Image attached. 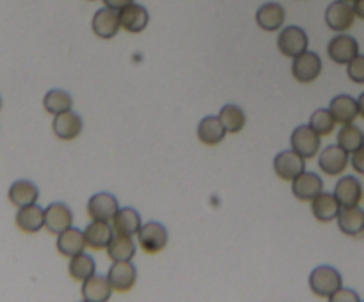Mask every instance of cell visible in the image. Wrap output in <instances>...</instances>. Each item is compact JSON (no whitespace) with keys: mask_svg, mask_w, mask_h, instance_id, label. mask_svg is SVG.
Segmentation results:
<instances>
[{"mask_svg":"<svg viewBox=\"0 0 364 302\" xmlns=\"http://www.w3.org/2000/svg\"><path fill=\"white\" fill-rule=\"evenodd\" d=\"M135 0H103V4H105L107 7H110V9H116V11H121L124 9L127 6H130V4H134Z\"/></svg>","mask_w":364,"mask_h":302,"instance_id":"74e56055","label":"cell"},{"mask_svg":"<svg viewBox=\"0 0 364 302\" xmlns=\"http://www.w3.org/2000/svg\"><path fill=\"white\" fill-rule=\"evenodd\" d=\"M119 210V203L109 192H98L87 201V215L91 220H107L112 222L114 215Z\"/></svg>","mask_w":364,"mask_h":302,"instance_id":"8fae6325","label":"cell"},{"mask_svg":"<svg viewBox=\"0 0 364 302\" xmlns=\"http://www.w3.org/2000/svg\"><path fill=\"white\" fill-rule=\"evenodd\" d=\"M322 59L316 52H309L306 50L301 55L294 57V63H291V75L297 82L301 84H311L322 73Z\"/></svg>","mask_w":364,"mask_h":302,"instance_id":"5b68a950","label":"cell"},{"mask_svg":"<svg viewBox=\"0 0 364 302\" xmlns=\"http://www.w3.org/2000/svg\"><path fill=\"white\" fill-rule=\"evenodd\" d=\"M73 226V213L64 203H52L45 208V227L48 233L60 234Z\"/></svg>","mask_w":364,"mask_h":302,"instance_id":"4fadbf2b","label":"cell"},{"mask_svg":"<svg viewBox=\"0 0 364 302\" xmlns=\"http://www.w3.org/2000/svg\"><path fill=\"white\" fill-rule=\"evenodd\" d=\"M291 192L299 201H313L320 192H323V181L316 173L304 171L291 181Z\"/></svg>","mask_w":364,"mask_h":302,"instance_id":"9a60e30c","label":"cell"},{"mask_svg":"<svg viewBox=\"0 0 364 302\" xmlns=\"http://www.w3.org/2000/svg\"><path fill=\"white\" fill-rule=\"evenodd\" d=\"M308 34H306L304 28L297 27V25L284 27L277 36V48L284 57H290V59L304 53L308 50Z\"/></svg>","mask_w":364,"mask_h":302,"instance_id":"277c9868","label":"cell"},{"mask_svg":"<svg viewBox=\"0 0 364 302\" xmlns=\"http://www.w3.org/2000/svg\"><path fill=\"white\" fill-rule=\"evenodd\" d=\"M336 139H338V146H341L345 151L354 153L364 144V131L354 123L341 124Z\"/></svg>","mask_w":364,"mask_h":302,"instance_id":"1f68e13d","label":"cell"},{"mask_svg":"<svg viewBox=\"0 0 364 302\" xmlns=\"http://www.w3.org/2000/svg\"><path fill=\"white\" fill-rule=\"evenodd\" d=\"M137 242L144 252L159 254L169 244V231H167V227L162 222L151 220V222L142 224L137 233Z\"/></svg>","mask_w":364,"mask_h":302,"instance_id":"7a4b0ae2","label":"cell"},{"mask_svg":"<svg viewBox=\"0 0 364 302\" xmlns=\"http://www.w3.org/2000/svg\"><path fill=\"white\" fill-rule=\"evenodd\" d=\"M121 28H124L130 34H141L149 23V13L141 4H130L124 9L119 11Z\"/></svg>","mask_w":364,"mask_h":302,"instance_id":"ac0fdd59","label":"cell"},{"mask_svg":"<svg viewBox=\"0 0 364 302\" xmlns=\"http://www.w3.org/2000/svg\"><path fill=\"white\" fill-rule=\"evenodd\" d=\"M354 6L347 0H336L326 9V23L334 32H347L354 25Z\"/></svg>","mask_w":364,"mask_h":302,"instance_id":"52a82bcc","label":"cell"},{"mask_svg":"<svg viewBox=\"0 0 364 302\" xmlns=\"http://www.w3.org/2000/svg\"><path fill=\"white\" fill-rule=\"evenodd\" d=\"M141 226V213L135 208H132V206L119 208L112 219V227L117 234H130V237H134V234L139 233Z\"/></svg>","mask_w":364,"mask_h":302,"instance_id":"4316f807","label":"cell"},{"mask_svg":"<svg viewBox=\"0 0 364 302\" xmlns=\"http://www.w3.org/2000/svg\"><path fill=\"white\" fill-rule=\"evenodd\" d=\"M112 284L109 277L91 276L82 283V301L85 302H107L112 297Z\"/></svg>","mask_w":364,"mask_h":302,"instance_id":"ffe728a7","label":"cell"},{"mask_svg":"<svg viewBox=\"0 0 364 302\" xmlns=\"http://www.w3.org/2000/svg\"><path fill=\"white\" fill-rule=\"evenodd\" d=\"M347 73L348 78L355 84H364V55L359 53L355 59H352L350 63L347 64Z\"/></svg>","mask_w":364,"mask_h":302,"instance_id":"e575fe53","label":"cell"},{"mask_svg":"<svg viewBox=\"0 0 364 302\" xmlns=\"http://www.w3.org/2000/svg\"><path fill=\"white\" fill-rule=\"evenodd\" d=\"M284 20H287V11L277 2H267L256 11V23L267 32L279 31Z\"/></svg>","mask_w":364,"mask_h":302,"instance_id":"d6986e66","label":"cell"},{"mask_svg":"<svg viewBox=\"0 0 364 302\" xmlns=\"http://www.w3.org/2000/svg\"><path fill=\"white\" fill-rule=\"evenodd\" d=\"M358 105H359V116L364 119V92H361V96L358 98Z\"/></svg>","mask_w":364,"mask_h":302,"instance_id":"ab89813d","label":"cell"},{"mask_svg":"<svg viewBox=\"0 0 364 302\" xmlns=\"http://www.w3.org/2000/svg\"><path fill=\"white\" fill-rule=\"evenodd\" d=\"M350 166L354 167L355 173L364 176V144L358 149V151L350 153Z\"/></svg>","mask_w":364,"mask_h":302,"instance_id":"8d00e7d4","label":"cell"},{"mask_svg":"<svg viewBox=\"0 0 364 302\" xmlns=\"http://www.w3.org/2000/svg\"><path fill=\"white\" fill-rule=\"evenodd\" d=\"M219 119L228 134H238L240 130H244L247 117L238 105H224L219 112Z\"/></svg>","mask_w":364,"mask_h":302,"instance_id":"d6a6232c","label":"cell"},{"mask_svg":"<svg viewBox=\"0 0 364 302\" xmlns=\"http://www.w3.org/2000/svg\"><path fill=\"white\" fill-rule=\"evenodd\" d=\"M16 226L23 233H38L39 230L45 227V210L36 205V203L34 205L21 206V208H18L16 213Z\"/></svg>","mask_w":364,"mask_h":302,"instance_id":"603a6c76","label":"cell"},{"mask_svg":"<svg viewBox=\"0 0 364 302\" xmlns=\"http://www.w3.org/2000/svg\"><path fill=\"white\" fill-rule=\"evenodd\" d=\"M226 134L228 131L220 123L219 116H206L198 124V139L206 146H217L224 141Z\"/></svg>","mask_w":364,"mask_h":302,"instance_id":"484cf974","label":"cell"},{"mask_svg":"<svg viewBox=\"0 0 364 302\" xmlns=\"http://www.w3.org/2000/svg\"><path fill=\"white\" fill-rule=\"evenodd\" d=\"M114 233L116 231H114L110 222H107V220H92L84 230L85 244H87V247L95 249V251H102V249H107V245L110 244Z\"/></svg>","mask_w":364,"mask_h":302,"instance_id":"e0dca14e","label":"cell"},{"mask_svg":"<svg viewBox=\"0 0 364 302\" xmlns=\"http://www.w3.org/2000/svg\"><path fill=\"white\" fill-rule=\"evenodd\" d=\"M291 149L302 156V158L309 160L315 158L322 148V135L316 134L309 124H301L291 131Z\"/></svg>","mask_w":364,"mask_h":302,"instance_id":"3957f363","label":"cell"},{"mask_svg":"<svg viewBox=\"0 0 364 302\" xmlns=\"http://www.w3.org/2000/svg\"><path fill=\"white\" fill-rule=\"evenodd\" d=\"M354 11L355 16L364 20V0H354Z\"/></svg>","mask_w":364,"mask_h":302,"instance_id":"f35d334b","label":"cell"},{"mask_svg":"<svg viewBox=\"0 0 364 302\" xmlns=\"http://www.w3.org/2000/svg\"><path fill=\"white\" fill-rule=\"evenodd\" d=\"M89 2H95V0H89Z\"/></svg>","mask_w":364,"mask_h":302,"instance_id":"7bdbcfd3","label":"cell"},{"mask_svg":"<svg viewBox=\"0 0 364 302\" xmlns=\"http://www.w3.org/2000/svg\"><path fill=\"white\" fill-rule=\"evenodd\" d=\"M334 195L341 206H358L363 201V185L355 176H343L336 183Z\"/></svg>","mask_w":364,"mask_h":302,"instance_id":"cb8c5ba5","label":"cell"},{"mask_svg":"<svg viewBox=\"0 0 364 302\" xmlns=\"http://www.w3.org/2000/svg\"><path fill=\"white\" fill-rule=\"evenodd\" d=\"M110 284H112L114 291L119 293H127L134 288L135 281H137V269L132 261H114V265L109 269Z\"/></svg>","mask_w":364,"mask_h":302,"instance_id":"5bb4252c","label":"cell"},{"mask_svg":"<svg viewBox=\"0 0 364 302\" xmlns=\"http://www.w3.org/2000/svg\"><path fill=\"white\" fill-rule=\"evenodd\" d=\"M274 171H276L279 180L294 181L299 174H302L306 171V158H302L294 149L281 151L274 158Z\"/></svg>","mask_w":364,"mask_h":302,"instance_id":"ba28073f","label":"cell"},{"mask_svg":"<svg viewBox=\"0 0 364 302\" xmlns=\"http://www.w3.org/2000/svg\"><path fill=\"white\" fill-rule=\"evenodd\" d=\"M82 128H84V121H82L80 114L73 112V110L57 114L53 117L52 130L60 141H75L82 134Z\"/></svg>","mask_w":364,"mask_h":302,"instance_id":"7c38bea8","label":"cell"},{"mask_svg":"<svg viewBox=\"0 0 364 302\" xmlns=\"http://www.w3.org/2000/svg\"><path fill=\"white\" fill-rule=\"evenodd\" d=\"M350 163V153L345 151L341 146H327L320 151L318 166L327 176H340Z\"/></svg>","mask_w":364,"mask_h":302,"instance_id":"9c48e42d","label":"cell"},{"mask_svg":"<svg viewBox=\"0 0 364 302\" xmlns=\"http://www.w3.org/2000/svg\"><path fill=\"white\" fill-rule=\"evenodd\" d=\"M87 244H85L84 231L78 227H68L60 234H57V251L66 258H73V256L80 254L85 251Z\"/></svg>","mask_w":364,"mask_h":302,"instance_id":"7402d4cb","label":"cell"},{"mask_svg":"<svg viewBox=\"0 0 364 302\" xmlns=\"http://www.w3.org/2000/svg\"><path fill=\"white\" fill-rule=\"evenodd\" d=\"M341 205L338 201V198L329 192H320L315 199L311 201V212L315 215L316 220L320 222H331V220H336L340 215Z\"/></svg>","mask_w":364,"mask_h":302,"instance_id":"44dd1931","label":"cell"},{"mask_svg":"<svg viewBox=\"0 0 364 302\" xmlns=\"http://www.w3.org/2000/svg\"><path fill=\"white\" fill-rule=\"evenodd\" d=\"M347 2H354V0H347Z\"/></svg>","mask_w":364,"mask_h":302,"instance_id":"b9f144b4","label":"cell"},{"mask_svg":"<svg viewBox=\"0 0 364 302\" xmlns=\"http://www.w3.org/2000/svg\"><path fill=\"white\" fill-rule=\"evenodd\" d=\"M343 286V277L340 270L331 265H320L309 276V288L316 297L331 298Z\"/></svg>","mask_w":364,"mask_h":302,"instance_id":"6da1fadb","label":"cell"},{"mask_svg":"<svg viewBox=\"0 0 364 302\" xmlns=\"http://www.w3.org/2000/svg\"><path fill=\"white\" fill-rule=\"evenodd\" d=\"M329 110L333 112L336 123L340 124L355 123V119L359 116L358 99L348 95H338L336 98L331 99Z\"/></svg>","mask_w":364,"mask_h":302,"instance_id":"d4e9b609","label":"cell"},{"mask_svg":"<svg viewBox=\"0 0 364 302\" xmlns=\"http://www.w3.org/2000/svg\"><path fill=\"white\" fill-rule=\"evenodd\" d=\"M43 107H45V110L48 114L57 116V114L71 110V107H73V98L70 96V92L63 91V89H50L45 95V98H43Z\"/></svg>","mask_w":364,"mask_h":302,"instance_id":"4dcf8cb0","label":"cell"},{"mask_svg":"<svg viewBox=\"0 0 364 302\" xmlns=\"http://www.w3.org/2000/svg\"><path fill=\"white\" fill-rule=\"evenodd\" d=\"M0 109H2V98H0Z\"/></svg>","mask_w":364,"mask_h":302,"instance_id":"60d3db41","label":"cell"},{"mask_svg":"<svg viewBox=\"0 0 364 302\" xmlns=\"http://www.w3.org/2000/svg\"><path fill=\"white\" fill-rule=\"evenodd\" d=\"M107 254L112 261H132L135 256V242L130 234H114L107 245Z\"/></svg>","mask_w":364,"mask_h":302,"instance_id":"f1b7e54d","label":"cell"},{"mask_svg":"<svg viewBox=\"0 0 364 302\" xmlns=\"http://www.w3.org/2000/svg\"><path fill=\"white\" fill-rule=\"evenodd\" d=\"M39 198V188L28 180H18L9 187L11 205L21 208V206L34 205Z\"/></svg>","mask_w":364,"mask_h":302,"instance_id":"83f0119b","label":"cell"},{"mask_svg":"<svg viewBox=\"0 0 364 302\" xmlns=\"http://www.w3.org/2000/svg\"><path fill=\"white\" fill-rule=\"evenodd\" d=\"M68 272H70L71 279L84 283L85 279H89V277L96 274L95 258H92L91 254H85V252H80V254L73 256V258H70Z\"/></svg>","mask_w":364,"mask_h":302,"instance_id":"f546056e","label":"cell"},{"mask_svg":"<svg viewBox=\"0 0 364 302\" xmlns=\"http://www.w3.org/2000/svg\"><path fill=\"white\" fill-rule=\"evenodd\" d=\"M329 301H333V302H358L359 295L355 293L354 290H350V288L341 286L340 290H338L336 293H334L333 297L329 298Z\"/></svg>","mask_w":364,"mask_h":302,"instance_id":"d590c367","label":"cell"},{"mask_svg":"<svg viewBox=\"0 0 364 302\" xmlns=\"http://www.w3.org/2000/svg\"><path fill=\"white\" fill-rule=\"evenodd\" d=\"M309 126L318 135L326 137V135L333 134L334 126H336V119H334L333 112L329 109H318L309 117Z\"/></svg>","mask_w":364,"mask_h":302,"instance_id":"836d02e7","label":"cell"},{"mask_svg":"<svg viewBox=\"0 0 364 302\" xmlns=\"http://www.w3.org/2000/svg\"><path fill=\"white\" fill-rule=\"evenodd\" d=\"M327 55L336 64H348L359 55V43L354 36L338 32L327 45Z\"/></svg>","mask_w":364,"mask_h":302,"instance_id":"8992f818","label":"cell"},{"mask_svg":"<svg viewBox=\"0 0 364 302\" xmlns=\"http://www.w3.org/2000/svg\"><path fill=\"white\" fill-rule=\"evenodd\" d=\"M92 32H95L96 38L100 39H112L116 38V34L121 28V18L119 11L110 9V7H102L95 13L91 21Z\"/></svg>","mask_w":364,"mask_h":302,"instance_id":"30bf717a","label":"cell"},{"mask_svg":"<svg viewBox=\"0 0 364 302\" xmlns=\"http://www.w3.org/2000/svg\"><path fill=\"white\" fill-rule=\"evenodd\" d=\"M338 227L347 237H361L364 234V208L361 206H341L338 215Z\"/></svg>","mask_w":364,"mask_h":302,"instance_id":"2e32d148","label":"cell"}]
</instances>
